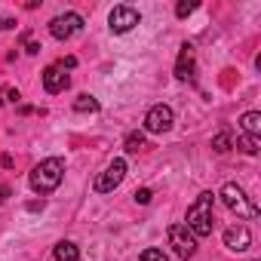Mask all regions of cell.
Here are the masks:
<instances>
[{
	"instance_id": "obj_1",
	"label": "cell",
	"mask_w": 261,
	"mask_h": 261,
	"mask_svg": "<svg viewBox=\"0 0 261 261\" xmlns=\"http://www.w3.org/2000/svg\"><path fill=\"white\" fill-rule=\"evenodd\" d=\"M62 178H65V160H62V157H46V160H40V163L31 169V175H28V181H31V188H34L37 194L56 191V188L62 185Z\"/></svg>"
},
{
	"instance_id": "obj_2",
	"label": "cell",
	"mask_w": 261,
	"mask_h": 261,
	"mask_svg": "<svg viewBox=\"0 0 261 261\" xmlns=\"http://www.w3.org/2000/svg\"><path fill=\"white\" fill-rule=\"evenodd\" d=\"M212 194L206 191V194H200L197 197V203L188 209V221H185V227L194 233V237H209L212 233V227H215V218H212Z\"/></svg>"
},
{
	"instance_id": "obj_3",
	"label": "cell",
	"mask_w": 261,
	"mask_h": 261,
	"mask_svg": "<svg viewBox=\"0 0 261 261\" xmlns=\"http://www.w3.org/2000/svg\"><path fill=\"white\" fill-rule=\"evenodd\" d=\"M221 200H224V206L230 209V212H237V218H255L258 215V206L246 197V191L240 188V185H233V181H227L224 188H221Z\"/></svg>"
},
{
	"instance_id": "obj_4",
	"label": "cell",
	"mask_w": 261,
	"mask_h": 261,
	"mask_svg": "<svg viewBox=\"0 0 261 261\" xmlns=\"http://www.w3.org/2000/svg\"><path fill=\"white\" fill-rule=\"evenodd\" d=\"M169 246H172V252L178 255V258H194L197 255V237L185 227V224H172L169 227Z\"/></svg>"
},
{
	"instance_id": "obj_5",
	"label": "cell",
	"mask_w": 261,
	"mask_h": 261,
	"mask_svg": "<svg viewBox=\"0 0 261 261\" xmlns=\"http://www.w3.org/2000/svg\"><path fill=\"white\" fill-rule=\"evenodd\" d=\"M139 22H142V16H139V10H133V7H114L111 16H108V28H111L114 34L133 31Z\"/></svg>"
},
{
	"instance_id": "obj_6",
	"label": "cell",
	"mask_w": 261,
	"mask_h": 261,
	"mask_svg": "<svg viewBox=\"0 0 261 261\" xmlns=\"http://www.w3.org/2000/svg\"><path fill=\"white\" fill-rule=\"evenodd\" d=\"M175 123V114L169 105H154L148 114H145V129L148 133H169Z\"/></svg>"
},
{
	"instance_id": "obj_7",
	"label": "cell",
	"mask_w": 261,
	"mask_h": 261,
	"mask_svg": "<svg viewBox=\"0 0 261 261\" xmlns=\"http://www.w3.org/2000/svg\"><path fill=\"white\" fill-rule=\"evenodd\" d=\"M80 28H83V16H77V13H65V16H56L49 22V34L56 40H71Z\"/></svg>"
},
{
	"instance_id": "obj_8",
	"label": "cell",
	"mask_w": 261,
	"mask_h": 261,
	"mask_svg": "<svg viewBox=\"0 0 261 261\" xmlns=\"http://www.w3.org/2000/svg\"><path fill=\"white\" fill-rule=\"evenodd\" d=\"M123 178H126V160H120V157H117V160H111V163H108V169L95 178V191H98V194H111Z\"/></svg>"
},
{
	"instance_id": "obj_9",
	"label": "cell",
	"mask_w": 261,
	"mask_h": 261,
	"mask_svg": "<svg viewBox=\"0 0 261 261\" xmlns=\"http://www.w3.org/2000/svg\"><path fill=\"white\" fill-rule=\"evenodd\" d=\"M224 246H227L230 252H246V249L252 246L249 227H246V224H230V227L224 230Z\"/></svg>"
},
{
	"instance_id": "obj_10",
	"label": "cell",
	"mask_w": 261,
	"mask_h": 261,
	"mask_svg": "<svg viewBox=\"0 0 261 261\" xmlns=\"http://www.w3.org/2000/svg\"><path fill=\"white\" fill-rule=\"evenodd\" d=\"M68 83H71V77L65 74V68H59V65H49L46 71H43V86H46V92H65L68 89Z\"/></svg>"
},
{
	"instance_id": "obj_11",
	"label": "cell",
	"mask_w": 261,
	"mask_h": 261,
	"mask_svg": "<svg viewBox=\"0 0 261 261\" xmlns=\"http://www.w3.org/2000/svg\"><path fill=\"white\" fill-rule=\"evenodd\" d=\"M175 77H178V80H194V46H191V43H185L181 53H178Z\"/></svg>"
},
{
	"instance_id": "obj_12",
	"label": "cell",
	"mask_w": 261,
	"mask_h": 261,
	"mask_svg": "<svg viewBox=\"0 0 261 261\" xmlns=\"http://www.w3.org/2000/svg\"><path fill=\"white\" fill-rule=\"evenodd\" d=\"M240 126H243V136H261V114L258 111H246L240 117Z\"/></svg>"
},
{
	"instance_id": "obj_13",
	"label": "cell",
	"mask_w": 261,
	"mask_h": 261,
	"mask_svg": "<svg viewBox=\"0 0 261 261\" xmlns=\"http://www.w3.org/2000/svg\"><path fill=\"white\" fill-rule=\"evenodd\" d=\"M53 255H56V261H80V249H77L71 240H62Z\"/></svg>"
},
{
	"instance_id": "obj_14",
	"label": "cell",
	"mask_w": 261,
	"mask_h": 261,
	"mask_svg": "<svg viewBox=\"0 0 261 261\" xmlns=\"http://www.w3.org/2000/svg\"><path fill=\"white\" fill-rule=\"evenodd\" d=\"M74 111L77 114H95L98 111V98H92V95H77V101H74Z\"/></svg>"
},
{
	"instance_id": "obj_15",
	"label": "cell",
	"mask_w": 261,
	"mask_h": 261,
	"mask_svg": "<svg viewBox=\"0 0 261 261\" xmlns=\"http://www.w3.org/2000/svg\"><path fill=\"white\" fill-rule=\"evenodd\" d=\"M237 148H240L243 154H258L261 139H258V136H240V139H237Z\"/></svg>"
},
{
	"instance_id": "obj_16",
	"label": "cell",
	"mask_w": 261,
	"mask_h": 261,
	"mask_svg": "<svg viewBox=\"0 0 261 261\" xmlns=\"http://www.w3.org/2000/svg\"><path fill=\"white\" fill-rule=\"evenodd\" d=\"M129 154H139L142 148H145V133H129L126 136V145H123Z\"/></svg>"
},
{
	"instance_id": "obj_17",
	"label": "cell",
	"mask_w": 261,
	"mask_h": 261,
	"mask_svg": "<svg viewBox=\"0 0 261 261\" xmlns=\"http://www.w3.org/2000/svg\"><path fill=\"white\" fill-rule=\"evenodd\" d=\"M212 148H215L218 154H227V151L233 148V136H230V133H218V136L212 139Z\"/></svg>"
},
{
	"instance_id": "obj_18",
	"label": "cell",
	"mask_w": 261,
	"mask_h": 261,
	"mask_svg": "<svg viewBox=\"0 0 261 261\" xmlns=\"http://www.w3.org/2000/svg\"><path fill=\"white\" fill-rule=\"evenodd\" d=\"M139 261H169V258H166L163 249H145V252L139 255Z\"/></svg>"
},
{
	"instance_id": "obj_19",
	"label": "cell",
	"mask_w": 261,
	"mask_h": 261,
	"mask_svg": "<svg viewBox=\"0 0 261 261\" xmlns=\"http://www.w3.org/2000/svg\"><path fill=\"white\" fill-rule=\"evenodd\" d=\"M194 10H197V0H181V4L175 7V16H178V19H185V16H191Z\"/></svg>"
},
{
	"instance_id": "obj_20",
	"label": "cell",
	"mask_w": 261,
	"mask_h": 261,
	"mask_svg": "<svg viewBox=\"0 0 261 261\" xmlns=\"http://www.w3.org/2000/svg\"><path fill=\"white\" fill-rule=\"evenodd\" d=\"M25 53H31V56H37V53H40V43H37L31 34H25Z\"/></svg>"
},
{
	"instance_id": "obj_21",
	"label": "cell",
	"mask_w": 261,
	"mask_h": 261,
	"mask_svg": "<svg viewBox=\"0 0 261 261\" xmlns=\"http://www.w3.org/2000/svg\"><path fill=\"white\" fill-rule=\"evenodd\" d=\"M136 203H142V206L151 203V191H148V188H139V191H136Z\"/></svg>"
},
{
	"instance_id": "obj_22",
	"label": "cell",
	"mask_w": 261,
	"mask_h": 261,
	"mask_svg": "<svg viewBox=\"0 0 261 261\" xmlns=\"http://www.w3.org/2000/svg\"><path fill=\"white\" fill-rule=\"evenodd\" d=\"M10 28H16V19H10V16H0V31H10Z\"/></svg>"
},
{
	"instance_id": "obj_23",
	"label": "cell",
	"mask_w": 261,
	"mask_h": 261,
	"mask_svg": "<svg viewBox=\"0 0 261 261\" xmlns=\"http://www.w3.org/2000/svg\"><path fill=\"white\" fill-rule=\"evenodd\" d=\"M74 65H77V59H74V56H68V59H62V65H59V68H74Z\"/></svg>"
},
{
	"instance_id": "obj_24",
	"label": "cell",
	"mask_w": 261,
	"mask_h": 261,
	"mask_svg": "<svg viewBox=\"0 0 261 261\" xmlns=\"http://www.w3.org/2000/svg\"><path fill=\"white\" fill-rule=\"evenodd\" d=\"M0 163H4V169H13V157H10V154L0 157Z\"/></svg>"
},
{
	"instance_id": "obj_25",
	"label": "cell",
	"mask_w": 261,
	"mask_h": 261,
	"mask_svg": "<svg viewBox=\"0 0 261 261\" xmlns=\"http://www.w3.org/2000/svg\"><path fill=\"white\" fill-rule=\"evenodd\" d=\"M7 98H10V101H19L22 95H19V89H7Z\"/></svg>"
},
{
	"instance_id": "obj_26",
	"label": "cell",
	"mask_w": 261,
	"mask_h": 261,
	"mask_svg": "<svg viewBox=\"0 0 261 261\" xmlns=\"http://www.w3.org/2000/svg\"><path fill=\"white\" fill-rule=\"evenodd\" d=\"M7 197H10V188H7V185H0V203H4Z\"/></svg>"
}]
</instances>
